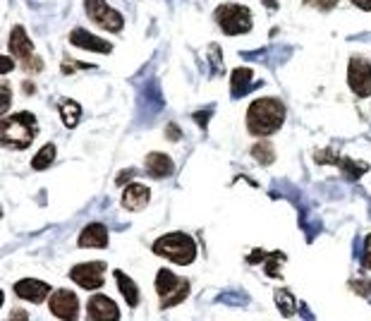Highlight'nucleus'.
<instances>
[{"instance_id": "obj_25", "label": "nucleus", "mask_w": 371, "mask_h": 321, "mask_svg": "<svg viewBox=\"0 0 371 321\" xmlns=\"http://www.w3.org/2000/svg\"><path fill=\"white\" fill-rule=\"evenodd\" d=\"M77 70H94V65L75 63V60H65V63H63V72H65V75H72V72H77Z\"/></svg>"}, {"instance_id": "obj_28", "label": "nucleus", "mask_w": 371, "mask_h": 321, "mask_svg": "<svg viewBox=\"0 0 371 321\" xmlns=\"http://www.w3.org/2000/svg\"><path fill=\"white\" fill-rule=\"evenodd\" d=\"M13 67H15V63H13V58L10 55H3V75H8V72H13Z\"/></svg>"}, {"instance_id": "obj_16", "label": "nucleus", "mask_w": 371, "mask_h": 321, "mask_svg": "<svg viewBox=\"0 0 371 321\" xmlns=\"http://www.w3.org/2000/svg\"><path fill=\"white\" fill-rule=\"evenodd\" d=\"M144 166H146V173L154 178H168V176H173V171H175L173 159L168 154H161V151H154V154L146 156Z\"/></svg>"}, {"instance_id": "obj_32", "label": "nucleus", "mask_w": 371, "mask_h": 321, "mask_svg": "<svg viewBox=\"0 0 371 321\" xmlns=\"http://www.w3.org/2000/svg\"><path fill=\"white\" fill-rule=\"evenodd\" d=\"M10 317H13V319H27V312H22V309H15Z\"/></svg>"}, {"instance_id": "obj_8", "label": "nucleus", "mask_w": 371, "mask_h": 321, "mask_svg": "<svg viewBox=\"0 0 371 321\" xmlns=\"http://www.w3.org/2000/svg\"><path fill=\"white\" fill-rule=\"evenodd\" d=\"M103 271H106V262H87L72 266L70 278L84 290H99L103 285Z\"/></svg>"}, {"instance_id": "obj_11", "label": "nucleus", "mask_w": 371, "mask_h": 321, "mask_svg": "<svg viewBox=\"0 0 371 321\" xmlns=\"http://www.w3.org/2000/svg\"><path fill=\"white\" fill-rule=\"evenodd\" d=\"M50 292V285L46 280H36V278H22L15 283V295L20 297V300H27V302H34V305H38V302H43L48 297Z\"/></svg>"}, {"instance_id": "obj_13", "label": "nucleus", "mask_w": 371, "mask_h": 321, "mask_svg": "<svg viewBox=\"0 0 371 321\" xmlns=\"http://www.w3.org/2000/svg\"><path fill=\"white\" fill-rule=\"evenodd\" d=\"M87 312H89V319H99V321L120 319V309H117L115 302L106 295H94L87 305Z\"/></svg>"}, {"instance_id": "obj_29", "label": "nucleus", "mask_w": 371, "mask_h": 321, "mask_svg": "<svg viewBox=\"0 0 371 321\" xmlns=\"http://www.w3.org/2000/svg\"><path fill=\"white\" fill-rule=\"evenodd\" d=\"M0 89H3V110H8L10 108V84H3V87H0Z\"/></svg>"}, {"instance_id": "obj_2", "label": "nucleus", "mask_w": 371, "mask_h": 321, "mask_svg": "<svg viewBox=\"0 0 371 321\" xmlns=\"http://www.w3.org/2000/svg\"><path fill=\"white\" fill-rule=\"evenodd\" d=\"M38 132V120L31 113H15L0 120V142L5 149H27Z\"/></svg>"}, {"instance_id": "obj_4", "label": "nucleus", "mask_w": 371, "mask_h": 321, "mask_svg": "<svg viewBox=\"0 0 371 321\" xmlns=\"http://www.w3.org/2000/svg\"><path fill=\"white\" fill-rule=\"evenodd\" d=\"M213 17H216L218 27H221L223 34H228V36H240V34L252 31V24H254V20H252V10L245 8V5H238V3L218 5Z\"/></svg>"}, {"instance_id": "obj_26", "label": "nucleus", "mask_w": 371, "mask_h": 321, "mask_svg": "<svg viewBox=\"0 0 371 321\" xmlns=\"http://www.w3.org/2000/svg\"><path fill=\"white\" fill-rule=\"evenodd\" d=\"M352 288H355L357 292H359V295H371V283H359V278H355V280H352Z\"/></svg>"}, {"instance_id": "obj_20", "label": "nucleus", "mask_w": 371, "mask_h": 321, "mask_svg": "<svg viewBox=\"0 0 371 321\" xmlns=\"http://www.w3.org/2000/svg\"><path fill=\"white\" fill-rule=\"evenodd\" d=\"M249 154H252V159L259 163V166H271V163L275 161V151H273L271 142H256L249 149Z\"/></svg>"}, {"instance_id": "obj_7", "label": "nucleus", "mask_w": 371, "mask_h": 321, "mask_svg": "<svg viewBox=\"0 0 371 321\" xmlns=\"http://www.w3.org/2000/svg\"><path fill=\"white\" fill-rule=\"evenodd\" d=\"M347 84L355 92V97H371V63L362 55H352L347 63Z\"/></svg>"}, {"instance_id": "obj_12", "label": "nucleus", "mask_w": 371, "mask_h": 321, "mask_svg": "<svg viewBox=\"0 0 371 321\" xmlns=\"http://www.w3.org/2000/svg\"><path fill=\"white\" fill-rule=\"evenodd\" d=\"M8 48H10V53H13L17 60H20V65L29 63L34 55H36V53H34V43H31V38L27 36L24 27H20V24H17L15 29L10 31Z\"/></svg>"}, {"instance_id": "obj_5", "label": "nucleus", "mask_w": 371, "mask_h": 321, "mask_svg": "<svg viewBox=\"0 0 371 321\" xmlns=\"http://www.w3.org/2000/svg\"><path fill=\"white\" fill-rule=\"evenodd\" d=\"M156 290H159L161 297V309L175 307L189 295V280L180 278L168 269H161L159 276H156Z\"/></svg>"}, {"instance_id": "obj_24", "label": "nucleus", "mask_w": 371, "mask_h": 321, "mask_svg": "<svg viewBox=\"0 0 371 321\" xmlns=\"http://www.w3.org/2000/svg\"><path fill=\"white\" fill-rule=\"evenodd\" d=\"M302 3L309 5V8H314V10H319V13H330L340 0H302Z\"/></svg>"}, {"instance_id": "obj_17", "label": "nucleus", "mask_w": 371, "mask_h": 321, "mask_svg": "<svg viewBox=\"0 0 371 321\" xmlns=\"http://www.w3.org/2000/svg\"><path fill=\"white\" fill-rule=\"evenodd\" d=\"M254 80V72L249 67H235L233 75H230V89H233L235 99H242L247 92H252L249 84Z\"/></svg>"}, {"instance_id": "obj_30", "label": "nucleus", "mask_w": 371, "mask_h": 321, "mask_svg": "<svg viewBox=\"0 0 371 321\" xmlns=\"http://www.w3.org/2000/svg\"><path fill=\"white\" fill-rule=\"evenodd\" d=\"M350 3L359 10H371V0H350Z\"/></svg>"}, {"instance_id": "obj_19", "label": "nucleus", "mask_w": 371, "mask_h": 321, "mask_svg": "<svg viewBox=\"0 0 371 321\" xmlns=\"http://www.w3.org/2000/svg\"><path fill=\"white\" fill-rule=\"evenodd\" d=\"M60 115H63L65 127H70V129L77 127V122H80V117H82V106L72 99H65L63 104H60Z\"/></svg>"}, {"instance_id": "obj_31", "label": "nucleus", "mask_w": 371, "mask_h": 321, "mask_svg": "<svg viewBox=\"0 0 371 321\" xmlns=\"http://www.w3.org/2000/svg\"><path fill=\"white\" fill-rule=\"evenodd\" d=\"M168 139H180V129H177V125H168Z\"/></svg>"}, {"instance_id": "obj_9", "label": "nucleus", "mask_w": 371, "mask_h": 321, "mask_svg": "<svg viewBox=\"0 0 371 321\" xmlns=\"http://www.w3.org/2000/svg\"><path fill=\"white\" fill-rule=\"evenodd\" d=\"M50 314L58 319H77L80 314V297L72 290H55L48 300Z\"/></svg>"}, {"instance_id": "obj_33", "label": "nucleus", "mask_w": 371, "mask_h": 321, "mask_svg": "<svg viewBox=\"0 0 371 321\" xmlns=\"http://www.w3.org/2000/svg\"><path fill=\"white\" fill-rule=\"evenodd\" d=\"M24 89H27V94H34V84H31V82H27Z\"/></svg>"}, {"instance_id": "obj_10", "label": "nucleus", "mask_w": 371, "mask_h": 321, "mask_svg": "<svg viewBox=\"0 0 371 321\" xmlns=\"http://www.w3.org/2000/svg\"><path fill=\"white\" fill-rule=\"evenodd\" d=\"M70 43L75 48H80V50H89V53L108 55L110 50H113L110 41H106V38H101V36H94L92 31L82 29V27H75V29L70 31Z\"/></svg>"}, {"instance_id": "obj_1", "label": "nucleus", "mask_w": 371, "mask_h": 321, "mask_svg": "<svg viewBox=\"0 0 371 321\" xmlns=\"http://www.w3.org/2000/svg\"><path fill=\"white\" fill-rule=\"evenodd\" d=\"M285 122V104L280 99H256L247 110V129L254 137H271Z\"/></svg>"}, {"instance_id": "obj_23", "label": "nucleus", "mask_w": 371, "mask_h": 321, "mask_svg": "<svg viewBox=\"0 0 371 321\" xmlns=\"http://www.w3.org/2000/svg\"><path fill=\"white\" fill-rule=\"evenodd\" d=\"M285 257L283 252H271V255H266V273L268 276H273V278H280V271H278V266L280 264H285Z\"/></svg>"}, {"instance_id": "obj_18", "label": "nucleus", "mask_w": 371, "mask_h": 321, "mask_svg": "<svg viewBox=\"0 0 371 321\" xmlns=\"http://www.w3.org/2000/svg\"><path fill=\"white\" fill-rule=\"evenodd\" d=\"M115 280H117V288H120L122 297H125L127 307H137L139 305V288H137V283H134V280L129 278L127 273H122V271H115Z\"/></svg>"}, {"instance_id": "obj_22", "label": "nucleus", "mask_w": 371, "mask_h": 321, "mask_svg": "<svg viewBox=\"0 0 371 321\" xmlns=\"http://www.w3.org/2000/svg\"><path fill=\"white\" fill-rule=\"evenodd\" d=\"M55 161V144H43L41 149H38V154L31 159V168L34 171H46L48 166H53Z\"/></svg>"}, {"instance_id": "obj_15", "label": "nucleus", "mask_w": 371, "mask_h": 321, "mask_svg": "<svg viewBox=\"0 0 371 321\" xmlns=\"http://www.w3.org/2000/svg\"><path fill=\"white\" fill-rule=\"evenodd\" d=\"M80 247H84V250H92V247L103 250V247H108V230H106V225L89 223L80 235Z\"/></svg>"}, {"instance_id": "obj_3", "label": "nucleus", "mask_w": 371, "mask_h": 321, "mask_svg": "<svg viewBox=\"0 0 371 321\" xmlns=\"http://www.w3.org/2000/svg\"><path fill=\"white\" fill-rule=\"evenodd\" d=\"M154 255L170 259L180 266H187L196 259V242L187 233H168L154 242Z\"/></svg>"}, {"instance_id": "obj_6", "label": "nucleus", "mask_w": 371, "mask_h": 321, "mask_svg": "<svg viewBox=\"0 0 371 321\" xmlns=\"http://www.w3.org/2000/svg\"><path fill=\"white\" fill-rule=\"evenodd\" d=\"M84 10H87V17L94 22L96 27L106 31H122V27H125V20H122V15L117 13L115 8H110L106 0H84Z\"/></svg>"}, {"instance_id": "obj_14", "label": "nucleus", "mask_w": 371, "mask_h": 321, "mask_svg": "<svg viewBox=\"0 0 371 321\" xmlns=\"http://www.w3.org/2000/svg\"><path fill=\"white\" fill-rule=\"evenodd\" d=\"M151 199V190L142 183H129L127 190L122 192V206L127 211H142Z\"/></svg>"}, {"instance_id": "obj_27", "label": "nucleus", "mask_w": 371, "mask_h": 321, "mask_svg": "<svg viewBox=\"0 0 371 321\" xmlns=\"http://www.w3.org/2000/svg\"><path fill=\"white\" fill-rule=\"evenodd\" d=\"M364 264H367L371 271V235H367V242H364Z\"/></svg>"}, {"instance_id": "obj_21", "label": "nucleus", "mask_w": 371, "mask_h": 321, "mask_svg": "<svg viewBox=\"0 0 371 321\" xmlns=\"http://www.w3.org/2000/svg\"><path fill=\"white\" fill-rule=\"evenodd\" d=\"M273 297H275V305H278V312L283 314V317H292V314L297 312V300L290 290L280 288V290H275Z\"/></svg>"}]
</instances>
